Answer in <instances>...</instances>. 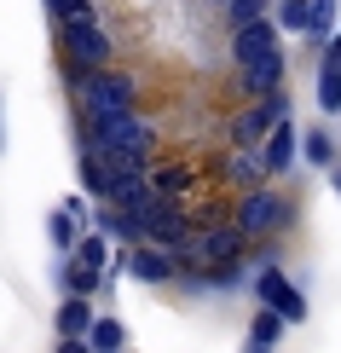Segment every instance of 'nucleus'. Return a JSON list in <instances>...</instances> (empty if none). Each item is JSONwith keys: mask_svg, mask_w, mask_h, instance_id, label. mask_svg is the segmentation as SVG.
<instances>
[{"mask_svg": "<svg viewBox=\"0 0 341 353\" xmlns=\"http://www.w3.org/2000/svg\"><path fill=\"white\" fill-rule=\"evenodd\" d=\"M284 29H278L272 18H255L243 29H231V64H237V81H243L249 99H266L278 93L289 76V58H284Z\"/></svg>", "mask_w": 341, "mask_h": 353, "instance_id": "nucleus-1", "label": "nucleus"}, {"mask_svg": "<svg viewBox=\"0 0 341 353\" xmlns=\"http://www.w3.org/2000/svg\"><path fill=\"white\" fill-rule=\"evenodd\" d=\"M284 330H289V319H284V313H272V307H260L255 325H249V347H243V353H272Z\"/></svg>", "mask_w": 341, "mask_h": 353, "instance_id": "nucleus-12", "label": "nucleus"}, {"mask_svg": "<svg viewBox=\"0 0 341 353\" xmlns=\"http://www.w3.org/2000/svg\"><path fill=\"white\" fill-rule=\"evenodd\" d=\"M87 330H93V307H87V296H70L58 307V336H87Z\"/></svg>", "mask_w": 341, "mask_h": 353, "instance_id": "nucleus-17", "label": "nucleus"}, {"mask_svg": "<svg viewBox=\"0 0 341 353\" xmlns=\"http://www.w3.org/2000/svg\"><path fill=\"white\" fill-rule=\"evenodd\" d=\"M295 151H301V134H295V122L284 116V122H278L272 134L260 139V163H266V174H289L295 163H301Z\"/></svg>", "mask_w": 341, "mask_h": 353, "instance_id": "nucleus-10", "label": "nucleus"}, {"mask_svg": "<svg viewBox=\"0 0 341 353\" xmlns=\"http://www.w3.org/2000/svg\"><path fill=\"white\" fill-rule=\"evenodd\" d=\"M81 93V110L87 116H110V110H133V81L122 76V70H87V76L76 81Z\"/></svg>", "mask_w": 341, "mask_h": 353, "instance_id": "nucleus-7", "label": "nucleus"}, {"mask_svg": "<svg viewBox=\"0 0 341 353\" xmlns=\"http://www.w3.org/2000/svg\"><path fill=\"white\" fill-rule=\"evenodd\" d=\"M231 226H243L249 238H278V232L295 226V203L284 191H272V185H249L237 197V209H231Z\"/></svg>", "mask_w": 341, "mask_h": 353, "instance_id": "nucleus-5", "label": "nucleus"}, {"mask_svg": "<svg viewBox=\"0 0 341 353\" xmlns=\"http://www.w3.org/2000/svg\"><path fill=\"white\" fill-rule=\"evenodd\" d=\"M47 232H52V243H58V249H76V243H81V232H76V214H70V209H58V214L47 220Z\"/></svg>", "mask_w": 341, "mask_h": 353, "instance_id": "nucleus-24", "label": "nucleus"}, {"mask_svg": "<svg viewBox=\"0 0 341 353\" xmlns=\"http://www.w3.org/2000/svg\"><path fill=\"white\" fill-rule=\"evenodd\" d=\"M191 180H197V174H191L185 163H168V168H156V174H151L156 197H185V191H191Z\"/></svg>", "mask_w": 341, "mask_h": 353, "instance_id": "nucleus-18", "label": "nucleus"}, {"mask_svg": "<svg viewBox=\"0 0 341 353\" xmlns=\"http://www.w3.org/2000/svg\"><path fill=\"white\" fill-rule=\"evenodd\" d=\"M58 35H64V52H70V76H87V70H105L116 47H110V29L93 18V6L87 12H70V18H58Z\"/></svg>", "mask_w": 341, "mask_h": 353, "instance_id": "nucleus-3", "label": "nucleus"}, {"mask_svg": "<svg viewBox=\"0 0 341 353\" xmlns=\"http://www.w3.org/2000/svg\"><path fill=\"white\" fill-rule=\"evenodd\" d=\"M87 139L99 145L110 168H151V151H156V128L139 122L133 110H110V116H87L81 128Z\"/></svg>", "mask_w": 341, "mask_h": 353, "instance_id": "nucleus-2", "label": "nucleus"}, {"mask_svg": "<svg viewBox=\"0 0 341 353\" xmlns=\"http://www.w3.org/2000/svg\"><path fill=\"white\" fill-rule=\"evenodd\" d=\"M0 151H6V99H0Z\"/></svg>", "mask_w": 341, "mask_h": 353, "instance_id": "nucleus-28", "label": "nucleus"}, {"mask_svg": "<svg viewBox=\"0 0 341 353\" xmlns=\"http://www.w3.org/2000/svg\"><path fill=\"white\" fill-rule=\"evenodd\" d=\"M255 296H260V307L284 313L289 325H307V296H301V284H295L278 261H266V267L255 272Z\"/></svg>", "mask_w": 341, "mask_h": 353, "instance_id": "nucleus-8", "label": "nucleus"}, {"mask_svg": "<svg viewBox=\"0 0 341 353\" xmlns=\"http://www.w3.org/2000/svg\"><path fill=\"white\" fill-rule=\"evenodd\" d=\"M301 157H307V163H313V168H335L341 163V151H335V134H330V128H307V134H301Z\"/></svg>", "mask_w": 341, "mask_h": 353, "instance_id": "nucleus-13", "label": "nucleus"}, {"mask_svg": "<svg viewBox=\"0 0 341 353\" xmlns=\"http://www.w3.org/2000/svg\"><path fill=\"white\" fill-rule=\"evenodd\" d=\"M58 272H64L70 296H93V290L105 284V272H99V267H81V261H64V267H58Z\"/></svg>", "mask_w": 341, "mask_h": 353, "instance_id": "nucleus-22", "label": "nucleus"}, {"mask_svg": "<svg viewBox=\"0 0 341 353\" xmlns=\"http://www.w3.org/2000/svg\"><path fill=\"white\" fill-rule=\"evenodd\" d=\"M243 255H249V232L243 226H197L191 243H180V267H191V272L243 267Z\"/></svg>", "mask_w": 341, "mask_h": 353, "instance_id": "nucleus-4", "label": "nucleus"}, {"mask_svg": "<svg viewBox=\"0 0 341 353\" xmlns=\"http://www.w3.org/2000/svg\"><path fill=\"white\" fill-rule=\"evenodd\" d=\"M58 353H93V347H87V336H64V342H58Z\"/></svg>", "mask_w": 341, "mask_h": 353, "instance_id": "nucleus-27", "label": "nucleus"}, {"mask_svg": "<svg viewBox=\"0 0 341 353\" xmlns=\"http://www.w3.org/2000/svg\"><path fill=\"white\" fill-rule=\"evenodd\" d=\"M226 18H231V29H243V23L266 18V0H231V6H226Z\"/></svg>", "mask_w": 341, "mask_h": 353, "instance_id": "nucleus-25", "label": "nucleus"}, {"mask_svg": "<svg viewBox=\"0 0 341 353\" xmlns=\"http://www.w3.org/2000/svg\"><path fill=\"white\" fill-rule=\"evenodd\" d=\"M330 180H335V191H341V163H335V168H330Z\"/></svg>", "mask_w": 341, "mask_h": 353, "instance_id": "nucleus-29", "label": "nucleus"}, {"mask_svg": "<svg viewBox=\"0 0 341 353\" xmlns=\"http://www.w3.org/2000/svg\"><path fill=\"white\" fill-rule=\"evenodd\" d=\"M313 93H318V110H324V116H341V64H335V58H318Z\"/></svg>", "mask_w": 341, "mask_h": 353, "instance_id": "nucleus-14", "label": "nucleus"}, {"mask_svg": "<svg viewBox=\"0 0 341 353\" xmlns=\"http://www.w3.org/2000/svg\"><path fill=\"white\" fill-rule=\"evenodd\" d=\"M335 29H341V0H313V29H307V41L324 52Z\"/></svg>", "mask_w": 341, "mask_h": 353, "instance_id": "nucleus-16", "label": "nucleus"}, {"mask_svg": "<svg viewBox=\"0 0 341 353\" xmlns=\"http://www.w3.org/2000/svg\"><path fill=\"white\" fill-rule=\"evenodd\" d=\"M87 6H93V0H47L52 18H70V12H87Z\"/></svg>", "mask_w": 341, "mask_h": 353, "instance_id": "nucleus-26", "label": "nucleus"}, {"mask_svg": "<svg viewBox=\"0 0 341 353\" xmlns=\"http://www.w3.org/2000/svg\"><path fill=\"white\" fill-rule=\"evenodd\" d=\"M278 29H289V35H307L313 29V0H278Z\"/></svg>", "mask_w": 341, "mask_h": 353, "instance_id": "nucleus-21", "label": "nucleus"}, {"mask_svg": "<svg viewBox=\"0 0 341 353\" xmlns=\"http://www.w3.org/2000/svg\"><path fill=\"white\" fill-rule=\"evenodd\" d=\"M70 261H81V267H99V272H105V261H110V243H105V232H99V238H81L76 249H70Z\"/></svg>", "mask_w": 341, "mask_h": 353, "instance_id": "nucleus-23", "label": "nucleus"}, {"mask_svg": "<svg viewBox=\"0 0 341 353\" xmlns=\"http://www.w3.org/2000/svg\"><path fill=\"white\" fill-rule=\"evenodd\" d=\"M133 226H139L145 243H162V249L191 243V214L180 209V197H151L139 214H133Z\"/></svg>", "mask_w": 341, "mask_h": 353, "instance_id": "nucleus-6", "label": "nucleus"}, {"mask_svg": "<svg viewBox=\"0 0 341 353\" xmlns=\"http://www.w3.org/2000/svg\"><path fill=\"white\" fill-rule=\"evenodd\" d=\"M127 272L139 278V284H168V278H174V261L162 255V243H151V249H133V255H127Z\"/></svg>", "mask_w": 341, "mask_h": 353, "instance_id": "nucleus-11", "label": "nucleus"}, {"mask_svg": "<svg viewBox=\"0 0 341 353\" xmlns=\"http://www.w3.org/2000/svg\"><path fill=\"white\" fill-rule=\"evenodd\" d=\"M81 185L93 191V197H105V191H110V163L99 157V145L87 139V134H81Z\"/></svg>", "mask_w": 341, "mask_h": 353, "instance_id": "nucleus-15", "label": "nucleus"}, {"mask_svg": "<svg viewBox=\"0 0 341 353\" xmlns=\"http://www.w3.org/2000/svg\"><path fill=\"white\" fill-rule=\"evenodd\" d=\"M87 347H93V353H122V347H127V330L116 325V319H93V330H87Z\"/></svg>", "mask_w": 341, "mask_h": 353, "instance_id": "nucleus-19", "label": "nucleus"}, {"mask_svg": "<svg viewBox=\"0 0 341 353\" xmlns=\"http://www.w3.org/2000/svg\"><path fill=\"white\" fill-rule=\"evenodd\" d=\"M226 180H237L243 191H249V185H260V180H266V163H260V151H237L231 163H226Z\"/></svg>", "mask_w": 341, "mask_h": 353, "instance_id": "nucleus-20", "label": "nucleus"}, {"mask_svg": "<svg viewBox=\"0 0 341 353\" xmlns=\"http://www.w3.org/2000/svg\"><path fill=\"white\" fill-rule=\"evenodd\" d=\"M284 116H289V93H284V87H278V93H266V99H249V110L231 122V139L243 145V151H255V145L272 134Z\"/></svg>", "mask_w": 341, "mask_h": 353, "instance_id": "nucleus-9", "label": "nucleus"}]
</instances>
